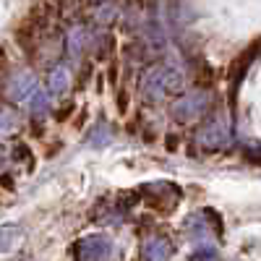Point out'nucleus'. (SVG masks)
Listing matches in <instances>:
<instances>
[{
    "label": "nucleus",
    "instance_id": "nucleus-1",
    "mask_svg": "<svg viewBox=\"0 0 261 261\" xmlns=\"http://www.w3.org/2000/svg\"><path fill=\"white\" fill-rule=\"evenodd\" d=\"M183 79L175 68L170 65H157V68L146 71V76L141 79V94L149 102H160L162 97L172 94V92H180Z\"/></svg>",
    "mask_w": 261,
    "mask_h": 261
},
{
    "label": "nucleus",
    "instance_id": "nucleus-2",
    "mask_svg": "<svg viewBox=\"0 0 261 261\" xmlns=\"http://www.w3.org/2000/svg\"><path fill=\"white\" fill-rule=\"evenodd\" d=\"M71 256H73V261H107L113 256V241L102 232L84 235L73 243Z\"/></svg>",
    "mask_w": 261,
    "mask_h": 261
},
{
    "label": "nucleus",
    "instance_id": "nucleus-3",
    "mask_svg": "<svg viewBox=\"0 0 261 261\" xmlns=\"http://www.w3.org/2000/svg\"><path fill=\"white\" fill-rule=\"evenodd\" d=\"M206 105H209V94L206 92H199V94H191V97L178 99L175 105L170 107V113H172V118H175V120L188 123L193 118H199L206 110Z\"/></svg>",
    "mask_w": 261,
    "mask_h": 261
},
{
    "label": "nucleus",
    "instance_id": "nucleus-4",
    "mask_svg": "<svg viewBox=\"0 0 261 261\" xmlns=\"http://www.w3.org/2000/svg\"><path fill=\"white\" fill-rule=\"evenodd\" d=\"M37 92V79H34V73H29V71H21V73H16L11 81H8V86H6V94L11 97V99H16V102H29V97Z\"/></svg>",
    "mask_w": 261,
    "mask_h": 261
},
{
    "label": "nucleus",
    "instance_id": "nucleus-5",
    "mask_svg": "<svg viewBox=\"0 0 261 261\" xmlns=\"http://www.w3.org/2000/svg\"><path fill=\"white\" fill-rule=\"evenodd\" d=\"M199 141L204 146H214V149L225 146L230 141V125H227V120L225 118H217V120L206 123L201 128V134H199Z\"/></svg>",
    "mask_w": 261,
    "mask_h": 261
},
{
    "label": "nucleus",
    "instance_id": "nucleus-6",
    "mask_svg": "<svg viewBox=\"0 0 261 261\" xmlns=\"http://www.w3.org/2000/svg\"><path fill=\"white\" fill-rule=\"evenodd\" d=\"M170 253H172V243L167 241V238H162V235L149 238V241L144 243V248H141V258L144 261H167Z\"/></svg>",
    "mask_w": 261,
    "mask_h": 261
},
{
    "label": "nucleus",
    "instance_id": "nucleus-7",
    "mask_svg": "<svg viewBox=\"0 0 261 261\" xmlns=\"http://www.w3.org/2000/svg\"><path fill=\"white\" fill-rule=\"evenodd\" d=\"M21 241H24V230L18 225H3L0 227V253H11Z\"/></svg>",
    "mask_w": 261,
    "mask_h": 261
},
{
    "label": "nucleus",
    "instance_id": "nucleus-8",
    "mask_svg": "<svg viewBox=\"0 0 261 261\" xmlns=\"http://www.w3.org/2000/svg\"><path fill=\"white\" fill-rule=\"evenodd\" d=\"M47 86H50V92L58 94V97L68 92V86H71V73H68V68H65V65H58V68H53L50 76H47Z\"/></svg>",
    "mask_w": 261,
    "mask_h": 261
},
{
    "label": "nucleus",
    "instance_id": "nucleus-9",
    "mask_svg": "<svg viewBox=\"0 0 261 261\" xmlns=\"http://www.w3.org/2000/svg\"><path fill=\"white\" fill-rule=\"evenodd\" d=\"M18 128V115L8 107H0V134H13Z\"/></svg>",
    "mask_w": 261,
    "mask_h": 261
},
{
    "label": "nucleus",
    "instance_id": "nucleus-10",
    "mask_svg": "<svg viewBox=\"0 0 261 261\" xmlns=\"http://www.w3.org/2000/svg\"><path fill=\"white\" fill-rule=\"evenodd\" d=\"M29 107H32V113L39 118V115H45L47 113V107H50V99H47V94L45 92H34L32 97H29Z\"/></svg>",
    "mask_w": 261,
    "mask_h": 261
},
{
    "label": "nucleus",
    "instance_id": "nucleus-11",
    "mask_svg": "<svg viewBox=\"0 0 261 261\" xmlns=\"http://www.w3.org/2000/svg\"><path fill=\"white\" fill-rule=\"evenodd\" d=\"M110 139H113V134H110V128H107V125H97L92 134H89L92 146H107V144H110Z\"/></svg>",
    "mask_w": 261,
    "mask_h": 261
},
{
    "label": "nucleus",
    "instance_id": "nucleus-12",
    "mask_svg": "<svg viewBox=\"0 0 261 261\" xmlns=\"http://www.w3.org/2000/svg\"><path fill=\"white\" fill-rule=\"evenodd\" d=\"M81 45H84V29H73L71 37H68V50H71L73 58L81 53Z\"/></svg>",
    "mask_w": 261,
    "mask_h": 261
},
{
    "label": "nucleus",
    "instance_id": "nucleus-13",
    "mask_svg": "<svg viewBox=\"0 0 261 261\" xmlns=\"http://www.w3.org/2000/svg\"><path fill=\"white\" fill-rule=\"evenodd\" d=\"M3 160H6V157H3V149H0V165H3Z\"/></svg>",
    "mask_w": 261,
    "mask_h": 261
}]
</instances>
